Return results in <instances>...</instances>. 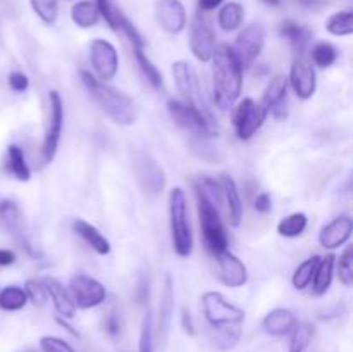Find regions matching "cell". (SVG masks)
Segmentation results:
<instances>
[{"label":"cell","instance_id":"e575fe53","mask_svg":"<svg viewBox=\"0 0 353 352\" xmlns=\"http://www.w3.org/2000/svg\"><path fill=\"white\" fill-rule=\"evenodd\" d=\"M317 262H319V255H312V257L300 262L299 268L295 269V273H293L292 276L293 289L305 290L307 286H310V283H312V278H314V273H316Z\"/></svg>","mask_w":353,"mask_h":352},{"label":"cell","instance_id":"f5cc1de1","mask_svg":"<svg viewBox=\"0 0 353 352\" xmlns=\"http://www.w3.org/2000/svg\"><path fill=\"white\" fill-rule=\"evenodd\" d=\"M303 351H305V349L300 347V345H296V344L290 345V352H303Z\"/></svg>","mask_w":353,"mask_h":352},{"label":"cell","instance_id":"83f0119b","mask_svg":"<svg viewBox=\"0 0 353 352\" xmlns=\"http://www.w3.org/2000/svg\"><path fill=\"white\" fill-rule=\"evenodd\" d=\"M71 19L79 28H93L100 19L99 9L92 0H79L71 7Z\"/></svg>","mask_w":353,"mask_h":352},{"label":"cell","instance_id":"d590c367","mask_svg":"<svg viewBox=\"0 0 353 352\" xmlns=\"http://www.w3.org/2000/svg\"><path fill=\"white\" fill-rule=\"evenodd\" d=\"M310 57H312L314 66H317V68H331V66L336 62L338 50L333 43H330V41H317L312 47Z\"/></svg>","mask_w":353,"mask_h":352},{"label":"cell","instance_id":"f546056e","mask_svg":"<svg viewBox=\"0 0 353 352\" xmlns=\"http://www.w3.org/2000/svg\"><path fill=\"white\" fill-rule=\"evenodd\" d=\"M134 50V59H137V64L140 68V71L143 72V76L147 78V81L154 86L155 90H161L164 85V78H162V72L159 71L157 66L150 61L147 54H145L143 48H133Z\"/></svg>","mask_w":353,"mask_h":352},{"label":"cell","instance_id":"60d3db41","mask_svg":"<svg viewBox=\"0 0 353 352\" xmlns=\"http://www.w3.org/2000/svg\"><path fill=\"white\" fill-rule=\"evenodd\" d=\"M336 271L338 278H340L341 285L343 286H352L353 285V251L352 247H347L343 251V254L340 255L336 262Z\"/></svg>","mask_w":353,"mask_h":352},{"label":"cell","instance_id":"4fadbf2b","mask_svg":"<svg viewBox=\"0 0 353 352\" xmlns=\"http://www.w3.org/2000/svg\"><path fill=\"white\" fill-rule=\"evenodd\" d=\"M190 50L200 62L212 61L216 50V33L210 26L209 19L202 12H196L190 24Z\"/></svg>","mask_w":353,"mask_h":352},{"label":"cell","instance_id":"7bdbcfd3","mask_svg":"<svg viewBox=\"0 0 353 352\" xmlns=\"http://www.w3.org/2000/svg\"><path fill=\"white\" fill-rule=\"evenodd\" d=\"M40 349L43 352H76L69 342L64 338L52 337V335H45L40 338Z\"/></svg>","mask_w":353,"mask_h":352},{"label":"cell","instance_id":"816d5d0a","mask_svg":"<svg viewBox=\"0 0 353 352\" xmlns=\"http://www.w3.org/2000/svg\"><path fill=\"white\" fill-rule=\"evenodd\" d=\"M302 7H307V9H317V7L323 6L324 0H296Z\"/></svg>","mask_w":353,"mask_h":352},{"label":"cell","instance_id":"277c9868","mask_svg":"<svg viewBox=\"0 0 353 352\" xmlns=\"http://www.w3.org/2000/svg\"><path fill=\"white\" fill-rule=\"evenodd\" d=\"M196 193V209H199V217H200V228H202L203 242H205V247L209 248L210 254L216 257V255L223 254L224 251H228V245H230V238H228L226 228H224L223 219H221L219 209L200 192L199 188H195Z\"/></svg>","mask_w":353,"mask_h":352},{"label":"cell","instance_id":"44dd1931","mask_svg":"<svg viewBox=\"0 0 353 352\" xmlns=\"http://www.w3.org/2000/svg\"><path fill=\"white\" fill-rule=\"evenodd\" d=\"M296 324L299 321H296L293 311L285 309V307H276V309L269 311L262 320V328L265 333L272 335V337H285V335L292 333Z\"/></svg>","mask_w":353,"mask_h":352},{"label":"cell","instance_id":"8d00e7d4","mask_svg":"<svg viewBox=\"0 0 353 352\" xmlns=\"http://www.w3.org/2000/svg\"><path fill=\"white\" fill-rule=\"evenodd\" d=\"M21 211L17 204L10 199H3L0 202V224L10 231H19L21 228Z\"/></svg>","mask_w":353,"mask_h":352},{"label":"cell","instance_id":"836d02e7","mask_svg":"<svg viewBox=\"0 0 353 352\" xmlns=\"http://www.w3.org/2000/svg\"><path fill=\"white\" fill-rule=\"evenodd\" d=\"M95 6L97 9H99L100 17L105 19V23L109 24L110 30L121 31V28L126 23L128 17L124 16L123 10L114 3V0H95Z\"/></svg>","mask_w":353,"mask_h":352},{"label":"cell","instance_id":"3957f363","mask_svg":"<svg viewBox=\"0 0 353 352\" xmlns=\"http://www.w3.org/2000/svg\"><path fill=\"white\" fill-rule=\"evenodd\" d=\"M169 223L174 252L179 257H188L193 251V231L190 226L188 200L179 186L169 193Z\"/></svg>","mask_w":353,"mask_h":352},{"label":"cell","instance_id":"e0dca14e","mask_svg":"<svg viewBox=\"0 0 353 352\" xmlns=\"http://www.w3.org/2000/svg\"><path fill=\"white\" fill-rule=\"evenodd\" d=\"M217 268H219V278L230 289H240L248 282V269L240 257L230 251L216 255Z\"/></svg>","mask_w":353,"mask_h":352},{"label":"cell","instance_id":"681fc988","mask_svg":"<svg viewBox=\"0 0 353 352\" xmlns=\"http://www.w3.org/2000/svg\"><path fill=\"white\" fill-rule=\"evenodd\" d=\"M17 255L14 251L9 248H0V268H7V266H12L16 262Z\"/></svg>","mask_w":353,"mask_h":352},{"label":"cell","instance_id":"4316f807","mask_svg":"<svg viewBox=\"0 0 353 352\" xmlns=\"http://www.w3.org/2000/svg\"><path fill=\"white\" fill-rule=\"evenodd\" d=\"M6 169L17 179V182H30L31 178V169L28 166L24 152L19 145L10 144L7 147V162Z\"/></svg>","mask_w":353,"mask_h":352},{"label":"cell","instance_id":"d4e9b609","mask_svg":"<svg viewBox=\"0 0 353 352\" xmlns=\"http://www.w3.org/2000/svg\"><path fill=\"white\" fill-rule=\"evenodd\" d=\"M279 33L292 43L293 50L300 55L307 50V47L310 43V38H312V31L309 28L302 26V24L295 23L292 19L283 21L281 26H279Z\"/></svg>","mask_w":353,"mask_h":352},{"label":"cell","instance_id":"603a6c76","mask_svg":"<svg viewBox=\"0 0 353 352\" xmlns=\"http://www.w3.org/2000/svg\"><path fill=\"white\" fill-rule=\"evenodd\" d=\"M72 230H74V233L99 255H107L110 252V242L100 233L99 228L93 226L88 221L78 217V219L72 221Z\"/></svg>","mask_w":353,"mask_h":352},{"label":"cell","instance_id":"ba28073f","mask_svg":"<svg viewBox=\"0 0 353 352\" xmlns=\"http://www.w3.org/2000/svg\"><path fill=\"white\" fill-rule=\"evenodd\" d=\"M168 110L171 119L178 124L181 130L186 133H192L196 138H210L216 130H214V119H209L199 110L193 109L188 104L181 102V100H169Z\"/></svg>","mask_w":353,"mask_h":352},{"label":"cell","instance_id":"2e32d148","mask_svg":"<svg viewBox=\"0 0 353 352\" xmlns=\"http://www.w3.org/2000/svg\"><path fill=\"white\" fill-rule=\"evenodd\" d=\"M353 231V219L348 214H340V216L334 217L333 221H330L327 224H324L319 231V244L324 248H330L334 251L338 247H343L352 237Z\"/></svg>","mask_w":353,"mask_h":352},{"label":"cell","instance_id":"cb8c5ba5","mask_svg":"<svg viewBox=\"0 0 353 352\" xmlns=\"http://www.w3.org/2000/svg\"><path fill=\"white\" fill-rule=\"evenodd\" d=\"M172 314H174V285L171 275H165L164 289H162L161 307H159V333L162 338L168 337L171 328Z\"/></svg>","mask_w":353,"mask_h":352},{"label":"cell","instance_id":"f907efd6","mask_svg":"<svg viewBox=\"0 0 353 352\" xmlns=\"http://www.w3.org/2000/svg\"><path fill=\"white\" fill-rule=\"evenodd\" d=\"M223 2L224 0H199V9L200 12H210L223 6Z\"/></svg>","mask_w":353,"mask_h":352},{"label":"cell","instance_id":"1f68e13d","mask_svg":"<svg viewBox=\"0 0 353 352\" xmlns=\"http://www.w3.org/2000/svg\"><path fill=\"white\" fill-rule=\"evenodd\" d=\"M307 224H309V217H307V214L293 213L279 221L278 233L285 238L300 237V235L307 230Z\"/></svg>","mask_w":353,"mask_h":352},{"label":"cell","instance_id":"74e56055","mask_svg":"<svg viewBox=\"0 0 353 352\" xmlns=\"http://www.w3.org/2000/svg\"><path fill=\"white\" fill-rule=\"evenodd\" d=\"M214 330H216V335H214V344H216L221 351H231V349L236 347V344L240 342V337H241L240 324H236V326L214 328Z\"/></svg>","mask_w":353,"mask_h":352},{"label":"cell","instance_id":"5b68a950","mask_svg":"<svg viewBox=\"0 0 353 352\" xmlns=\"http://www.w3.org/2000/svg\"><path fill=\"white\" fill-rule=\"evenodd\" d=\"M172 76H174L176 88L183 97V102L192 106L193 109H196L209 119H212V114L207 106L205 97H203V90L195 68L188 61H176L172 64Z\"/></svg>","mask_w":353,"mask_h":352},{"label":"cell","instance_id":"7dc6e473","mask_svg":"<svg viewBox=\"0 0 353 352\" xmlns=\"http://www.w3.org/2000/svg\"><path fill=\"white\" fill-rule=\"evenodd\" d=\"M137 299L138 304H145L148 302V297H150V283H148V278L145 276H140L138 280V286H137Z\"/></svg>","mask_w":353,"mask_h":352},{"label":"cell","instance_id":"52a82bcc","mask_svg":"<svg viewBox=\"0 0 353 352\" xmlns=\"http://www.w3.org/2000/svg\"><path fill=\"white\" fill-rule=\"evenodd\" d=\"M64 128V104L57 90L48 92V121L45 126L43 144H41V164H50L57 154Z\"/></svg>","mask_w":353,"mask_h":352},{"label":"cell","instance_id":"d6a6232c","mask_svg":"<svg viewBox=\"0 0 353 352\" xmlns=\"http://www.w3.org/2000/svg\"><path fill=\"white\" fill-rule=\"evenodd\" d=\"M28 304V297L24 289L17 285H9L3 290H0V309L9 311H21Z\"/></svg>","mask_w":353,"mask_h":352},{"label":"cell","instance_id":"f6af8a7d","mask_svg":"<svg viewBox=\"0 0 353 352\" xmlns=\"http://www.w3.org/2000/svg\"><path fill=\"white\" fill-rule=\"evenodd\" d=\"M7 81H9L10 90H12V92H16V93L26 92L28 86H30V78H28V76L24 75V72H21V71L10 72L9 78H7Z\"/></svg>","mask_w":353,"mask_h":352},{"label":"cell","instance_id":"ab89813d","mask_svg":"<svg viewBox=\"0 0 353 352\" xmlns=\"http://www.w3.org/2000/svg\"><path fill=\"white\" fill-rule=\"evenodd\" d=\"M138 352H154V316H152L150 309H147L143 321H141Z\"/></svg>","mask_w":353,"mask_h":352},{"label":"cell","instance_id":"4dcf8cb0","mask_svg":"<svg viewBox=\"0 0 353 352\" xmlns=\"http://www.w3.org/2000/svg\"><path fill=\"white\" fill-rule=\"evenodd\" d=\"M326 31L334 37H350L353 35V12L352 10H340L327 17Z\"/></svg>","mask_w":353,"mask_h":352},{"label":"cell","instance_id":"c3c4849f","mask_svg":"<svg viewBox=\"0 0 353 352\" xmlns=\"http://www.w3.org/2000/svg\"><path fill=\"white\" fill-rule=\"evenodd\" d=\"M181 324H183V330H185L190 337H193V335L196 333L195 324H193V317H192V314H190L188 309L181 311Z\"/></svg>","mask_w":353,"mask_h":352},{"label":"cell","instance_id":"8992f818","mask_svg":"<svg viewBox=\"0 0 353 352\" xmlns=\"http://www.w3.org/2000/svg\"><path fill=\"white\" fill-rule=\"evenodd\" d=\"M202 307L205 320L212 328L236 326L245 321V311L230 302L221 292H203Z\"/></svg>","mask_w":353,"mask_h":352},{"label":"cell","instance_id":"d6986e66","mask_svg":"<svg viewBox=\"0 0 353 352\" xmlns=\"http://www.w3.org/2000/svg\"><path fill=\"white\" fill-rule=\"evenodd\" d=\"M286 95H288V78L285 75H276L265 86L262 106L265 107L268 114H272L276 119L286 117Z\"/></svg>","mask_w":353,"mask_h":352},{"label":"cell","instance_id":"9a60e30c","mask_svg":"<svg viewBox=\"0 0 353 352\" xmlns=\"http://www.w3.org/2000/svg\"><path fill=\"white\" fill-rule=\"evenodd\" d=\"M288 83L292 85L293 92H295V95L299 97V99H312V95L316 93L317 88L316 69H314L312 64H309V62L303 61L302 57H299L292 64V69H290Z\"/></svg>","mask_w":353,"mask_h":352},{"label":"cell","instance_id":"f1b7e54d","mask_svg":"<svg viewBox=\"0 0 353 352\" xmlns=\"http://www.w3.org/2000/svg\"><path fill=\"white\" fill-rule=\"evenodd\" d=\"M243 17H245V9L241 3L238 2L224 3V6L221 7L219 14H217V24L221 26V30L231 33V31H236L238 28L241 26Z\"/></svg>","mask_w":353,"mask_h":352},{"label":"cell","instance_id":"ffe728a7","mask_svg":"<svg viewBox=\"0 0 353 352\" xmlns=\"http://www.w3.org/2000/svg\"><path fill=\"white\" fill-rule=\"evenodd\" d=\"M41 282H43L48 299L52 300L59 316L62 320H72L76 314V306L72 302L71 295H69V290L57 278H54V276H47Z\"/></svg>","mask_w":353,"mask_h":352},{"label":"cell","instance_id":"5bb4252c","mask_svg":"<svg viewBox=\"0 0 353 352\" xmlns=\"http://www.w3.org/2000/svg\"><path fill=\"white\" fill-rule=\"evenodd\" d=\"M134 173L141 188L150 195H157L165 186V173L148 152L138 150L133 157Z\"/></svg>","mask_w":353,"mask_h":352},{"label":"cell","instance_id":"30bf717a","mask_svg":"<svg viewBox=\"0 0 353 352\" xmlns=\"http://www.w3.org/2000/svg\"><path fill=\"white\" fill-rule=\"evenodd\" d=\"M264 43H265L264 26L259 23H250L247 24L240 33H238L231 50H233V54L236 55L241 68L245 69L257 61L262 48H264Z\"/></svg>","mask_w":353,"mask_h":352},{"label":"cell","instance_id":"7a4b0ae2","mask_svg":"<svg viewBox=\"0 0 353 352\" xmlns=\"http://www.w3.org/2000/svg\"><path fill=\"white\" fill-rule=\"evenodd\" d=\"M81 83L93 102L102 109L107 117H110L112 123L119 124V126H131L137 123L138 107L131 97L100 81L90 71H81Z\"/></svg>","mask_w":353,"mask_h":352},{"label":"cell","instance_id":"db71d44e","mask_svg":"<svg viewBox=\"0 0 353 352\" xmlns=\"http://www.w3.org/2000/svg\"><path fill=\"white\" fill-rule=\"evenodd\" d=\"M265 3H269V6H272V7H278L279 3H281V0H264Z\"/></svg>","mask_w":353,"mask_h":352},{"label":"cell","instance_id":"f35d334b","mask_svg":"<svg viewBox=\"0 0 353 352\" xmlns=\"http://www.w3.org/2000/svg\"><path fill=\"white\" fill-rule=\"evenodd\" d=\"M33 12L45 24H54L59 17V0H30Z\"/></svg>","mask_w":353,"mask_h":352},{"label":"cell","instance_id":"6da1fadb","mask_svg":"<svg viewBox=\"0 0 353 352\" xmlns=\"http://www.w3.org/2000/svg\"><path fill=\"white\" fill-rule=\"evenodd\" d=\"M214 102L221 109H231L243 90V68L228 43L217 45L212 55Z\"/></svg>","mask_w":353,"mask_h":352},{"label":"cell","instance_id":"9c48e42d","mask_svg":"<svg viewBox=\"0 0 353 352\" xmlns=\"http://www.w3.org/2000/svg\"><path fill=\"white\" fill-rule=\"evenodd\" d=\"M69 295L76 309H93L105 302L107 290L102 283L86 273H76L68 283Z\"/></svg>","mask_w":353,"mask_h":352},{"label":"cell","instance_id":"b9f144b4","mask_svg":"<svg viewBox=\"0 0 353 352\" xmlns=\"http://www.w3.org/2000/svg\"><path fill=\"white\" fill-rule=\"evenodd\" d=\"M24 292H26L28 300H31L37 307H41L47 304V290H45L43 282H40V280H26V283H24Z\"/></svg>","mask_w":353,"mask_h":352},{"label":"cell","instance_id":"8fae6325","mask_svg":"<svg viewBox=\"0 0 353 352\" xmlns=\"http://www.w3.org/2000/svg\"><path fill=\"white\" fill-rule=\"evenodd\" d=\"M268 116V110H265V107L261 102H255L254 99H248V97L243 99L236 106L233 116L236 137L243 141L250 140L261 130Z\"/></svg>","mask_w":353,"mask_h":352},{"label":"cell","instance_id":"ee69618b","mask_svg":"<svg viewBox=\"0 0 353 352\" xmlns=\"http://www.w3.org/2000/svg\"><path fill=\"white\" fill-rule=\"evenodd\" d=\"M103 328H105V333L110 338L121 337V331H123V320H121V314L117 311H110L109 314L103 320Z\"/></svg>","mask_w":353,"mask_h":352},{"label":"cell","instance_id":"484cf974","mask_svg":"<svg viewBox=\"0 0 353 352\" xmlns=\"http://www.w3.org/2000/svg\"><path fill=\"white\" fill-rule=\"evenodd\" d=\"M334 262H336V255H334L333 252L324 255V257H319V262H317L316 273H314V278H312L314 295L321 297L330 290L331 283H333Z\"/></svg>","mask_w":353,"mask_h":352},{"label":"cell","instance_id":"bcb514c9","mask_svg":"<svg viewBox=\"0 0 353 352\" xmlns=\"http://www.w3.org/2000/svg\"><path fill=\"white\" fill-rule=\"evenodd\" d=\"M255 211L261 214H268L269 211L272 209V200H271V195H269L268 192H262L259 193L257 197H255V204H254Z\"/></svg>","mask_w":353,"mask_h":352},{"label":"cell","instance_id":"7402d4cb","mask_svg":"<svg viewBox=\"0 0 353 352\" xmlns=\"http://www.w3.org/2000/svg\"><path fill=\"white\" fill-rule=\"evenodd\" d=\"M221 186H223V204L226 206L228 219L231 226L238 228L243 221V202H241L240 190L236 182L228 175L221 178Z\"/></svg>","mask_w":353,"mask_h":352},{"label":"cell","instance_id":"7c38bea8","mask_svg":"<svg viewBox=\"0 0 353 352\" xmlns=\"http://www.w3.org/2000/svg\"><path fill=\"white\" fill-rule=\"evenodd\" d=\"M90 62H92L95 76L103 83L116 78L119 71V55H117L116 47L103 38H95L90 43Z\"/></svg>","mask_w":353,"mask_h":352},{"label":"cell","instance_id":"ac0fdd59","mask_svg":"<svg viewBox=\"0 0 353 352\" xmlns=\"http://www.w3.org/2000/svg\"><path fill=\"white\" fill-rule=\"evenodd\" d=\"M157 21L164 31L171 35H179L186 28L188 17L181 0H159Z\"/></svg>","mask_w":353,"mask_h":352}]
</instances>
